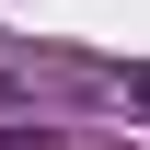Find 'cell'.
<instances>
[{"label":"cell","instance_id":"obj_1","mask_svg":"<svg viewBox=\"0 0 150 150\" xmlns=\"http://www.w3.org/2000/svg\"><path fill=\"white\" fill-rule=\"evenodd\" d=\"M0 150H46V127H12V115H0Z\"/></svg>","mask_w":150,"mask_h":150},{"label":"cell","instance_id":"obj_2","mask_svg":"<svg viewBox=\"0 0 150 150\" xmlns=\"http://www.w3.org/2000/svg\"><path fill=\"white\" fill-rule=\"evenodd\" d=\"M127 104H139V115H150V69H127Z\"/></svg>","mask_w":150,"mask_h":150}]
</instances>
